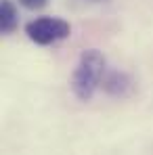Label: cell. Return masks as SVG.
<instances>
[{"mask_svg": "<svg viewBox=\"0 0 153 155\" xmlns=\"http://www.w3.org/2000/svg\"><path fill=\"white\" fill-rule=\"evenodd\" d=\"M107 74V61L101 51L90 48L84 51L78 59V65L72 74V92L80 101H90L95 92L103 86V80Z\"/></svg>", "mask_w": 153, "mask_h": 155, "instance_id": "obj_1", "label": "cell"}, {"mask_svg": "<svg viewBox=\"0 0 153 155\" xmlns=\"http://www.w3.org/2000/svg\"><path fill=\"white\" fill-rule=\"evenodd\" d=\"M25 34L32 42L40 46H48L65 40L72 34V25L61 17H38L25 25Z\"/></svg>", "mask_w": 153, "mask_h": 155, "instance_id": "obj_2", "label": "cell"}, {"mask_svg": "<svg viewBox=\"0 0 153 155\" xmlns=\"http://www.w3.org/2000/svg\"><path fill=\"white\" fill-rule=\"evenodd\" d=\"M134 88V82L124 71H107L103 80V90L111 97H126Z\"/></svg>", "mask_w": 153, "mask_h": 155, "instance_id": "obj_3", "label": "cell"}, {"mask_svg": "<svg viewBox=\"0 0 153 155\" xmlns=\"http://www.w3.org/2000/svg\"><path fill=\"white\" fill-rule=\"evenodd\" d=\"M19 25V11L13 0H2L0 2V31L2 34H13Z\"/></svg>", "mask_w": 153, "mask_h": 155, "instance_id": "obj_4", "label": "cell"}, {"mask_svg": "<svg viewBox=\"0 0 153 155\" xmlns=\"http://www.w3.org/2000/svg\"><path fill=\"white\" fill-rule=\"evenodd\" d=\"M19 4L29 11H38V8H44L48 4V0H19Z\"/></svg>", "mask_w": 153, "mask_h": 155, "instance_id": "obj_5", "label": "cell"}]
</instances>
